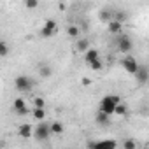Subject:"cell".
<instances>
[{"label":"cell","instance_id":"cell-16","mask_svg":"<svg viewBox=\"0 0 149 149\" xmlns=\"http://www.w3.org/2000/svg\"><path fill=\"white\" fill-rule=\"evenodd\" d=\"M32 116L40 123V121H44V118H46V111H44V109H33V111H32Z\"/></svg>","mask_w":149,"mask_h":149},{"label":"cell","instance_id":"cell-2","mask_svg":"<svg viewBox=\"0 0 149 149\" xmlns=\"http://www.w3.org/2000/svg\"><path fill=\"white\" fill-rule=\"evenodd\" d=\"M33 86H35V81H33L30 76H18V77L14 79V88H16L18 91H21V93L32 91Z\"/></svg>","mask_w":149,"mask_h":149},{"label":"cell","instance_id":"cell-12","mask_svg":"<svg viewBox=\"0 0 149 149\" xmlns=\"http://www.w3.org/2000/svg\"><path fill=\"white\" fill-rule=\"evenodd\" d=\"M76 49H77L79 53H83V54L88 53V51L91 49V47H90V40H88V39H79V40L76 42Z\"/></svg>","mask_w":149,"mask_h":149},{"label":"cell","instance_id":"cell-13","mask_svg":"<svg viewBox=\"0 0 149 149\" xmlns=\"http://www.w3.org/2000/svg\"><path fill=\"white\" fill-rule=\"evenodd\" d=\"M107 30L111 32V33H119L121 32V28H123V23H119V21H116V19H112V21H109L107 23Z\"/></svg>","mask_w":149,"mask_h":149},{"label":"cell","instance_id":"cell-20","mask_svg":"<svg viewBox=\"0 0 149 149\" xmlns=\"http://www.w3.org/2000/svg\"><path fill=\"white\" fill-rule=\"evenodd\" d=\"M7 54H9V46H7V42H6V40H0V56L6 58Z\"/></svg>","mask_w":149,"mask_h":149},{"label":"cell","instance_id":"cell-25","mask_svg":"<svg viewBox=\"0 0 149 149\" xmlns=\"http://www.w3.org/2000/svg\"><path fill=\"white\" fill-rule=\"evenodd\" d=\"M37 6H39L37 0H26V2H25V7H26V9H35Z\"/></svg>","mask_w":149,"mask_h":149},{"label":"cell","instance_id":"cell-14","mask_svg":"<svg viewBox=\"0 0 149 149\" xmlns=\"http://www.w3.org/2000/svg\"><path fill=\"white\" fill-rule=\"evenodd\" d=\"M109 118H111V116H107L105 112H100V111L95 114V121H97L98 125H109Z\"/></svg>","mask_w":149,"mask_h":149},{"label":"cell","instance_id":"cell-23","mask_svg":"<svg viewBox=\"0 0 149 149\" xmlns=\"http://www.w3.org/2000/svg\"><path fill=\"white\" fill-rule=\"evenodd\" d=\"M33 104H35V109H44L46 107V100L40 98V97H35L33 98Z\"/></svg>","mask_w":149,"mask_h":149},{"label":"cell","instance_id":"cell-18","mask_svg":"<svg viewBox=\"0 0 149 149\" xmlns=\"http://www.w3.org/2000/svg\"><path fill=\"white\" fill-rule=\"evenodd\" d=\"M67 35L72 37V39H77V35H79V28H77L76 25H70V26L67 28Z\"/></svg>","mask_w":149,"mask_h":149},{"label":"cell","instance_id":"cell-19","mask_svg":"<svg viewBox=\"0 0 149 149\" xmlns=\"http://www.w3.org/2000/svg\"><path fill=\"white\" fill-rule=\"evenodd\" d=\"M123 149H137V142H135V139H125V142H123Z\"/></svg>","mask_w":149,"mask_h":149},{"label":"cell","instance_id":"cell-8","mask_svg":"<svg viewBox=\"0 0 149 149\" xmlns=\"http://www.w3.org/2000/svg\"><path fill=\"white\" fill-rule=\"evenodd\" d=\"M132 47H133L132 39H130L128 35H119V39H118V49H119L121 53L128 54V53L132 51Z\"/></svg>","mask_w":149,"mask_h":149},{"label":"cell","instance_id":"cell-5","mask_svg":"<svg viewBox=\"0 0 149 149\" xmlns=\"http://www.w3.org/2000/svg\"><path fill=\"white\" fill-rule=\"evenodd\" d=\"M121 65H123V68L128 72V74H132V76H135V74L139 72V68H140V65H139V61L133 58V56H130V54H126L125 58H123V61H121Z\"/></svg>","mask_w":149,"mask_h":149},{"label":"cell","instance_id":"cell-7","mask_svg":"<svg viewBox=\"0 0 149 149\" xmlns=\"http://www.w3.org/2000/svg\"><path fill=\"white\" fill-rule=\"evenodd\" d=\"M116 140L109 139V140H97V142H90L88 149H116Z\"/></svg>","mask_w":149,"mask_h":149},{"label":"cell","instance_id":"cell-9","mask_svg":"<svg viewBox=\"0 0 149 149\" xmlns=\"http://www.w3.org/2000/svg\"><path fill=\"white\" fill-rule=\"evenodd\" d=\"M135 79H137V83H139L140 86H144V84L149 81V70H147L146 67H142V65H140L139 72L135 74Z\"/></svg>","mask_w":149,"mask_h":149},{"label":"cell","instance_id":"cell-15","mask_svg":"<svg viewBox=\"0 0 149 149\" xmlns=\"http://www.w3.org/2000/svg\"><path fill=\"white\" fill-rule=\"evenodd\" d=\"M63 130H65L63 123H60V121H54V123H51V132H53L54 135H60V133H63Z\"/></svg>","mask_w":149,"mask_h":149},{"label":"cell","instance_id":"cell-6","mask_svg":"<svg viewBox=\"0 0 149 149\" xmlns=\"http://www.w3.org/2000/svg\"><path fill=\"white\" fill-rule=\"evenodd\" d=\"M13 111H14L18 116H26V114L32 112L23 98H14V102H13Z\"/></svg>","mask_w":149,"mask_h":149},{"label":"cell","instance_id":"cell-4","mask_svg":"<svg viewBox=\"0 0 149 149\" xmlns=\"http://www.w3.org/2000/svg\"><path fill=\"white\" fill-rule=\"evenodd\" d=\"M56 32H58V23L54 19H47V21H44V25L40 28V37L49 39V37L56 35Z\"/></svg>","mask_w":149,"mask_h":149},{"label":"cell","instance_id":"cell-11","mask_svg":"<svg viewBox=\"0 0 149 149\" xmlns=\"http://www.w3.org/2000/svg\"><path fill=\"white\" fill-rule=\"evenodd\" d=\"M83 58H84V61H86L88 65H91L93 61H97V60L100 58V54H98V51H97V49H90L88 53H84V54H83Z\"/></svg>","mask_w":149,"mask_h":149},{"label":"cell","instance_id":"cell-22","mask_svg":"<svg viewBox=\"0 0 149 149\" xmlns=\"http://www.w3.org/2000/svg\"><path fill=\"white\" fill-rule=\"evenodd\" d=\"M126 112H128V105L121 102V104H119V105L116 107V112H114V114H118V116H125Z\"/></svg>","mask_w":149,"mask_h":149},{"label":"cell","instance_id":"cell-24","mask_svg":"<svg viewBox=\"0 0 149 149\" xmlns=\"http://www.w3.org/2000/svg\"><path fill=\"white\" fill-rule=\"evenodd\" d=\"M90 67H91L93 70H102V68H104V63H102V60L98 58V60H97V61H93Z\"/></svg>","mask_w":149,"mask_h":149},{"label":"cell","instance_id":"cell-10","mask_svg":"<svg viewBox=\"0 0 149 149\" xmlns=\"http://www.w3.org/2000/svg\"><path fill=\"white\" fill-rule=\"evenodd\" d=\"M18 133H19V137H23V139H30V137L33 135V128H32V125L23 123V125H19Z\"/></svg>","mask_w":149,"mask_h":149},{"label":"cell","instance_id":"cell-17","mask_svg":"<svg viewBox=\"0 0 149 149\" xmlns=\"http://www.w3.org/2000/svg\"><path fill=\"white\" fill-rule=\"evenodd\" d=\"M39 74H40L42 77H51L53 70H51V67H49V65H40V68H39Z\"/></svg>","mask_w":149,"mask_h":149},{"label":"cell","instance_id":"cell-3","mask_svg":"<svg viewBox=\"0 0 149 149\" xmlns=\"http://www.w3.org/2000/svg\"><path fill=\"white\" fill-rule=\"evenodd\" d=\"M51 133H53V132H51V125L46 123V121H40V123L35 126V130H33V137H35V140H39V142L49 140Z\"/></svg>","mask_w":149,"mask_h":149},{"label":"cell","instance_id":"cell-21","mask_svg":"<svg viewBox=\"0 0 149 149\" xmlns=\"http://www.w3.org/2000/svg\"><path fill=\"white\" fill-rule=\"evenodd\" d=\"M114 19L119 21V23H123L125 19H128V14H126L125 11H116V13H114Z\"/></svg>","mask_w":149,"mask_h":149},{"label":"cell","instance_id":"cell-1","mask_svg":"<svg viewBox=\"0 0 149 149\" xmlns=\"http://www.w3.org/2000/svg\"><path fill=\"white\" fill-rule=\"evenodd\" d=\"M121 104V97L118 95H105L102 100H100V105H98V111L100 112H105L107 116L114 114L116 112V107Z\"/></svg>","mask_w":149,"mask_h":149}]
</instances>
